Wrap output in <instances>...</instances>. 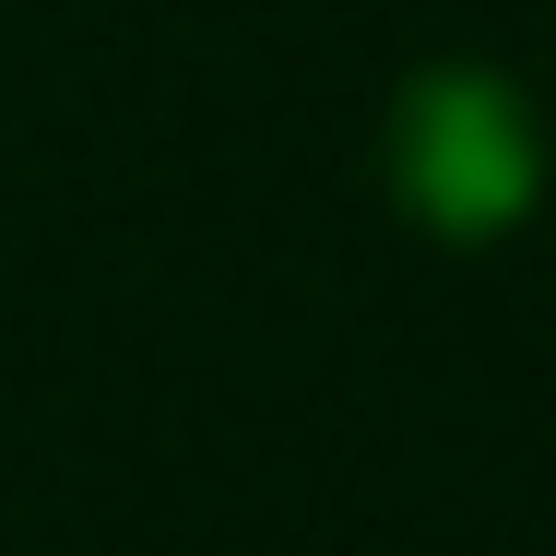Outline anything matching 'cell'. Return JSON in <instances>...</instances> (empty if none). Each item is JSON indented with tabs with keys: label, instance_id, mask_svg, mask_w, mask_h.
<instances>
[{
	"label": "cell",
	"instance_id": "obj_1",
	"mask_svg": "<svg viewBox=\"0 0 556 556\" xmlns=\"http://www.w3.org/2000/svg\"><path fill=\"white\" fill-rule=\"evenodd\" d=\"M427 118H439V130H427V154H415V166H427L415 190L450 202V214H497V202L521 190V130L497 118V96H439Z\"/></svg>",
	"mask_w": 556,
	"mask_h": 556
}]
</instances>
